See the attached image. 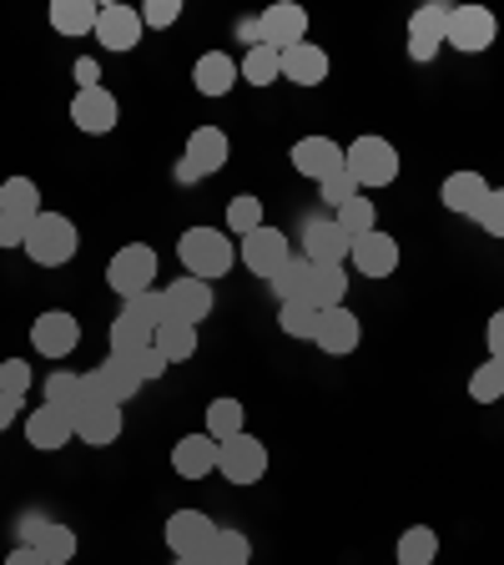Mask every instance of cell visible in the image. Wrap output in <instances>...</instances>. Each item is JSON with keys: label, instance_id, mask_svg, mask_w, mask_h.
Here are the masks:
<instances>
[{"label": "cell", "instance_id": "6da1fadb", "mask_svg": "<svg viewBox=\"0 0 504 565\" xmlns=\"http://www.w3.org/2000/svg\"><path fill=\"white\" fill-rule=\"evenodd\" d=\"M176 258H182L187 278L217 282L237 268V243L223 233V227H187V233L176 237Z\"/></svg>", "mask_w": 504, "mask_h": 565}, {"label": "cell", "instance_id": "7a4b0ae2", "mask_svg": "<svg viewBox=\"0 0 504 565\" xmlns=\"http://www.w3.org/2000/svg\"><path fill=\"white\" fill-rule=\"evenodd\" d=\"M21 253L35 263V268H66V263L82 253V233H76V223H71L66 212L46 207L41 217H31Z\"/></svg>", "mask_w": 504, "mask_h": 565}, {"label": "cell", "instance_id": "3957f363", "mask_svg": "<svg viewBox=\"0 0 504 565\" xmlns=\"http://www.w3.org/2000/svg\"><path fill=\"white\" fill-rule=\"evenodd\" d=\"M343 167L358 182V192H378L388 182H399V147L388 137H358L343 147Z\"/></svg>", "mask_w": 504, "mask_h": 565}, {"label": "cell", "instance_id": "277c9868", "mask_svg": "<svg viewBox=\"0 0 504 565\" xmlns=\"http://www.w3.org/2000/svg\"><path fill=\"white\" fill-rule=\"evenodd\" d=\"M157 268H162V258H157L152 243H127L111 253V263H106V282H111V294L127 303V298L147 294L157 282Z\"/></svg>", "mask_w": 504, "mask_h": 565}, {"label": "cell", "instance_id": "5b68a950", "mask_svg": "<svg viewBox=\"0 0 504 565\" xmlns=\"http://www.w3.org/2000/svg\"><path fill=\"white\" fill-rule=\"evenodd\" d=\"M237 263H243L253 278H278L288 263H293V243H288V233L282 227H272V223H262L258 233H247V237H237Z\"/></svg>", "mask_w": 504, "mask_h": 565}, {"label": "cell", "instance_id": "8992f818", "mask_svg": "<svg viewBox=\"0 0 504 565\" xmlns=\"http://www.w3.org/2000/svg\"><path fill=\"white\" fill-rule=\"evenodd\" d=\"M217 475H223L227 484H258L262 475H268V445H262L258 435H233L217 445Z\"/></svg>", "mask_w": 504, "mask_h": 565}, {"label": "cell", "instance_id": "52a82bcc", "mask_svg": "<svg viewBox=\"0 0 504 565\" xmlns=\"http://www.w3.org/2000/svg\"><path fill=\"white\" fill-rule=\"evenodd\" d=\"M500 41V21H494L490 6H454L449 11V31H444V46L464 51V56H480Z\"/></svg>", "mask_w": 504, "mask_h": 565}, {"label": "cell", "instance_id": "ba28073f", "mask_svg": "<svg viewBox=\"0 0 504 565\" xmlns=\"http://www.w3.org/2000/svg\"><path fill=\"white\" fill-rule=\"evenodd\" d=\"M137 388H141V379L131 374V364L121 353H106L101 364L86 374V399L92 404H131Z\"/></svg>", "mask_w": 504, "mask_h": 565}, {"label": "cell", "instance_id": "9c48e42d", "mask_svg": "<svg viewBox=\"0 0 504 565\" xmlns=\"http://www.w3.org/2000/svg\"><path fill=\"white\" fill-rule=\"evenodd\" d=\"M76 343H82V323H76V313H66V308H51V313H41L31 323V349L41 353V359H71Z\"/></svg>", "mask_w": 504, "mask_h": 565}, {"label": "cell", "instance_id": "30bf717a", "mask_svg": "<svg viewBox=\"0 0 504 565\" xmlns=\"http://www.w3.org/2000/svg\"><path fill=\"white\" fill-rule=\"evenodd\" d=\"M258 31H262V46H272L282 56V51H293L308 41V11L293 6V0H278V6H268L258 15Z\"/></svg>", "mask_w": 504, "mask_h": 565}, {"label": "cell", "instance_id": "8fae6325", "mask_svg": "<svg viewBox=\"0 0 504 565\" xmlns=\"http://www.w3.org/2000/svg\"><path fill=\"white\" fill-rule=\"evenodd\" d=\"M117 117H121V106L106 86H92V92L76 86V96H71V127L76 131H86V137H106V131L117 127Z\"/></svg>", "mask_w": 504, "mask_h": 565}, {"label": "cell", "instance_id": "7c38bea8", "mask_svg": "<svg viewBox=\"0 0 504 565\" xmlns=\"http://www.w3.org/2000/svg\"><path fill=\"white\" fill-rule=\"evenodd\" d=\"M96 41H101L106 51H137L141 35H147V25H141V11L137 6H101V15H96Z\"/></svg>", "mask_w": 504, "mask_h": 565}, {"label": "cell", "instance_id": "4fadbf2b", "mask_svg": "<svg viewBox=\"0 0 504 565\" xmlns=\"http://www.w3.org/2000/svg\"><path fill=\"white\" fill-rule=\"evenodd\" d=\"M167 545H172V555H202L212 545V535H217V525H212L207 510H172L167 515Z\"/></svg>", "mask_w": 504, "mask_h": 565}, {"label": "cell", "instance_id": "5bb4252c", "mask_svg": "<svg viewBox=\"0 0 504 565\" xmlns=\"http://www.w3.org/2000/svg\"><path fill=\"white\" fill-rule=\"evenodd\" d=\"M449 11L454 6H419V11L409 15V56L414 61H435L439 51H444V31H449Z\"/></svg>", "mask_w": 504, "mask_h": 565}, {"label": "cell", "instance_id": "9a60e30c", "mask_svg": "<svg viewBox=\"0 0 504 565\" xmlns=\"http://www.w3.org/2000/svg\"><path fill=\"white\" fill-rule=\"evenodd\" d=\"M348 253H353V237L343 233L333 217H313V223L303 227V258L308 263H323V268H343L348 263Z\"/></svg>", "mask_w": 504, "mask_h": 565}, {"label": "cell", "instance_id": "2e32d148", "mask_svg": "<svg viewBox=\"0 0 504 565\" xmlns=\"http://www.w3.org/2000/svg\"><path fill=\"white\" fill-rule=\"evenodd\" d=\"M313 343L323 353H333V359H339V353H353L358 343H364V323H358V313H353L348 303H343V308H323V313H318Z\"/></svg>", "mask_w": 504, "mask_h": 565}, {"label": "cell", "instance_id": "e0dca14e", "mask_svg": "<svg viewBox=\"0 0 504 565\" xmlns=\"http://www.w3.org/2000/svg\"><path fill=\"white\" fill-rule=\"evenodd\" d=\"M288 162H293L298 177H308V182H323L329 172H339L343 167V147L333 137H298L293 141V152H288Z\"/></svg>", "mask_w": 504, "mask_h": 565}, {"label": "cell", "instance_id": "ac0fdd59", "mask_svg": "<svg viewBox=\"0 0 504 565\" xmlns=\"http://www.w3.org/2000/svg\"><path fill=\"white\" fill-rule=\"evenodd\" d=\"M348 263L358 273H364V278H394V273H399V237H388L384 227H378V233H368V237H358V243H353V253H348Z\"/></svg>", "mask_w": 504, "mask_h": 565}, {"label": "cell", "instance_id": "d6986e66", "mask_svg": "<svg viewBox=\"0 0 504 565\" xmlns=\"http://www.w3.org/2000/svg\"><path fill=\"white\" fill-rule=\"evenodd\" d=\"M71 439H76V424H71V414L51 409V404H41V409L25 414V445L41 449V455H56V449H66Z\"/></svg>", "mask_w": 504, "mask_h": 565}, {"label": "cell", "instance_id": "ffe728a7", "mask_svg": "<svg viewBox=\"0 0 504 565\" xmlns=\"http://www.w3.org/2000/svg\"><path fill=\"white\" fill-rule=\"evenodd\" d=\"M167 303H172V318L176 323H192L197 329L202 318H212V303H217V294H212V282L202 278H172V288H167Z\"/></svg>", "mask_w": 504, "mask_h": 565}, {"label": "cell", "instance_id": "44dd1931", "mask_svg": "<svg viewBox=\"0 0 504 565\" xmlns=\"http://www.w3.org/2000/svg\"><path fill=\"white\" fill-rule=\"evenodd\" d=\"M71 424H76L82 445L106 449V445H117V435H121V404H82V409L71 414Z\"/></svg>", "mask_w": 504, "mask_h": 565}, {"label": "cell", "instance_id": "7402d4cb", "mask_svg": "<svg viewBox=\"0 0 504 565\" xmlns=\"http://www.w3.org/2000/svg\"><path fill=\"white\" fill-rule=\"evenodd\" d=\"M172 470L182 475V480H207L212 470H217V439L202 429V435H182L172 445Z\"/></svg>", "mask_w": 504, "mask_h": 565}, {"label": "cell", "instance_id": "603a6c76", "mask_svg": "<svg viewBox=\"0 0 504 565\" xmlns=\"http://www.w3.org/2000/svg\"><path fill=\"white\" fill-rule=\"evenodd\" d=\"M490 182H484L480 172H454L444 177V188H439V202H444L454 217H480V207L490 202Z\"/></svg>", "mask_w": 504, "mask_h": 565}, {"label": "cell", "instance_id": "cb8c5ba5", "mask_svg": "<svg viewBox=\"0 0 504 565\" xmlns=\"http://www.w3.org/2000/svg\"><path fill=\"white\" fill-rule=\"evenodd\" d=\"M182 157H187L202 177H217L227 167V157H233V141H227L223 127H192L187 152H182Z\"/></svg>", "mask_w": 504, "mask_h": 565}, {"label": "cell", "instance_id": "d4e9b609", "mask_svg": "<svg viewBox=\"0 0 504 565\" xmlns=\"http://www.w3.org/2000/svg\"><path fill=\"white\" fill-rule=\"evenodd\" d=\"M237 82H243V71H237V61L227 56V51H207V56H197V66H192V86H197L202 96H227Z\"/></svg>", "mask_w": 504, "mask_h": 565}, {"label": "cell", "instance_id": "484cf974", "mask_svg": "<svg viewBox=\"0 0 504 565\" xmlns=\"http://www.w3.org/2000/svg\"><path fill=\"white\" fill-rule=\"evenodd\" d=\"M25 545L46 555V565H66L76 555V530L61 525V520H31L25 525Z\"/></svg>", "mask_w": 504, "mask_h": 565}, {"label": "cell", "instance_id": "4316f807", "mask_svg": "<svg viewBox=\"0 0 504 565\" xmlns=\"http://www.w3.org/2000/svg\"><path fill=\"white\" fill-rule=\"evenodd\" d=\"M282 82L323 86V82H329V51L313 46V41H303V46H293V51H282Z\"/></svg>", "mask_w": 504, "mask_h": 565}, {"label": "cell", "instance_id": "83f0119b", "mask_svg": "<svg viewBox=\"0 0 504 565\" xmlns=\"http://www.w3.org/2000/svg\"><path fill=\"white\" fill-rule=\"evenodd\" d=\"M51 31H61V35H92L96 31V15H101V6L96 0H51Z\"/></svg>", "mask_w": 504, "mask_h": 565}, {"label": "cell", "instance_id": "f1b7e54d", "mask_svg": "<svg viewBox=\"0 0 504 565\" xmlns=\"http://www.w3.org/2000/svg\"><path fill=\"white\" fill-rule=\"evenodd\" d=\"M343 298H348V268H323V263H313V282H308V303L323 313V308H343Z\"/></svg>", "mask_w": 504, "mask_h": 565}, {"label": "cell", "instance_id": "f546056e", "mask_svg": "<svg viewBox=\"0 0 504 565\" xmlns=\"http://www.w3.org/2000/svg\"><path fill=\"white\" fill-rule=\"evenodd\" d=\"M41 394H46V404L61 414H76L82 404H92L86 399V374H71V369H56V374L41 384Z\"/></svg>", "mask_w": 504, "mask_h": 565}, {"label": "cell", "instance_id": "4dcf8cb0", "mask_svg": "<svg viewBox=\"0 0 504 565\" xmlns=\"http://www.w3.org/2000/svg\"><path fill=\"white\" fill-rule=\"evenodd\" d=\"M0 212H11V217H25V223H31V217H41V188H35L31 177H6V182H0Z\"/></svg>", "mask_w": 504, "mask_h": 565}, {"label": "cell", "instance_id": "1f68e13d", "mask_svg": "<svg viewBox=\"0 0 504 565\" xmlns=\"http://www.w3.org/2000/svg\"><path fill=\"white\" fill-rule=\"evenodd\" d=\"M152 343H157V353H162L167 364H187L192 353H197V329H192V323H176V318H167L162 329L152 333Z\"/></svg>", "mask_w": 504, "mask_h": 565}, {"label": "cell", "instance_id": "d6a6232c", "mask_svg": "<svg viewBox=\"0 0 504 565\" xmlns=\"http://www.w3.org/2000/svg\"><path fill=\"white\" fill-rule=\"evenodd\" d=\"M333 223L343 227V233L353 237V243H358V237H368V233H378V202L368 198H353V202H343L339 212H333Z\"/></svg>", "mask_w": 504, "mask_h": 565}, {"label": "cell", "instance_id": "836d02e7", "mask_svg": "<svg viewBox=\"0 0 504 565\" xmlns=\"http://www.w3.org/2000/svg\"><path fill=\"white\" fill-rule=\"evenodd\" d=\"M121 313L127 318H137L141 329H162L167 318H172V303H167V288H147V294H137V298H127L121 303Z\"/></svg>", "mask_w": 504, "mask_h": 565}, {"label": "cell", "instance_id": "e575fe53", "mask_svg": "<svg viewBox=\"0 0 504 565\" xmlns=\"http://www.w3.org/2000/svg\"><path fill=\"white\" fill-rule=\"evenodd\" d=\"M399 565H435V555H439V535H435V525H409L399 535Z\"/></svg>", "mask_w": 504, "mask_h": 565}, {"label": "cell", "instance_id": "d590c367", "mask_svg": "<svg viewBox=\"0 0 504 565\" xmlns=\"http://www.w3.org/2000/svg\"><path fill=\"white\" fill-rule=\"evenodd\" d=\"M202 555H207L212 565H247V561H253V545H247L243 530L217 525V535H212V545Z\"/></svg>", "mask_w": 504, "mask_h": 565}, {"label": "cell", "instance_id": "8d00e7d4", "mask_svg": "<svg viewBox=\"0 0 504 565\" xmlns=\"http://www.w3.org/2000/svg\"><path fill=\"white\" fill-rule=\"evenodd\" d=\"M308 282H313V263L298 253V258L272 278V294H278V303H308Z\"/></svg>", "mask_w": 504, "mask_h": 565}, {"label": "cell", "instance_id": "74e56055", "mask_svg": "<svg viewBox=\"0 0 504 565\" xmlns=\"http://www.w3.org/2000/svg\"><path fill=\"white\" fill-rule=\"evenodd\" d=\"M237 71H243V82H253V86H272V82H282V56L272 46H253L237 61Z\"/></svg>", "mask_w": 504, "mask_h": 565}, {"label": "cell", "instance_id": "f35d334b", "mask_svg": "<svg viewBox=\"0 0 504 565\" xmlns=\"http://www.w3.org/2000/svg\"><path fill=\"white\" fill-rule=\"evenodd\" d=\"M106 343H111V353H137V349H147L152 343V329H141L137 318H127V313H117L111 318V329H106Z\"/></svg>", "mask_w": 504, "mask_h": 565}, {"label": "cell", "instance_id": "ab89813d", "mask_svg": "<svg viewBox=\"0 0 504 565\" xmlns=\"http://www.w3.org/2000/svg\"><path fill=\"white\" fill-rule=\"evenodd\" d=\"M207 435L223 445V439L243 435V404L237 399H212L207 404Z\"/></svg>", "mask_w": 504, "mask_h": 565}, {"label": "cell", "instance_id": "60d3db41", "mask_svg": "<svg viewBox=\"0 0 504 565\" xmlns=\"http://www.w3.org/2000/svg\"><path fill=\"white\" fill-rule=\"evenodd\" d=\"M470 399L474 404H500L504 399V364L500 359H490V364H480L470 374Z\"/></svg>", "mask_w": 504, "mask_h": 565}, {"label": "cell", "instance_id": "b9f144b4", "mask_svg": "<svg viewBox=\"0 0 504 565\" xmlns=\"http://www.w3.org/2000/svg\"><path fill=\"white\" fill-rule=\"evenodd\" d=\"M258 227H262V202L253 198V192H243V198L227 202V233L247 237V233H258Z\"/></svg>", "mask_w": 504, "mask_h": 565}, {"label": "cell", "instance_id": "7bdbcfd3", "mask_svg": "<svg viewBox=\"0 0 504 565\" xmlns=\"http://www.w3.org/2000/svg\"><path fill=\"white\" fill-rule=\"evenodd\" d=\"M278 329L288 339H313L318 333V308L313 303H278Z\"/></svg>", "mask_w": 504, "mask_h": 565}, {"label": "cell", "instance_id": "ee69618b", "mask_svg": "<svg viewBox=\"0 0 504 565\" xmlns=\"http://www.w3.org/2000/svg\"><path fill=\"white\" fill-rule=\"evenodd\" d=\"M318 198H323L333 212H339L343 202L364 198V192H358V182H353V177H348V167H339V172H329V177H323V182H318Z\"/></svg>", "mask_w": 504, "mask_h": 565}, {"label": "cell", "instance_id": "f6af8a7d", "mask_svg": "<svg viewBox=\"0 0 504 565\" xmlns=\"http://www.w3.org/2000/svg\"><path fill=\"white\" fill-rule=\"evenodd\" d=\"M127 364H131V374H137L141 384H152V379H162L167 369H172V364H167V359H162V353H157V343H147V349L127 353Z\"/></svg>", "mask_w": 504, "mask_h": 565}, {"label": "cell", "instance_id": "bcb514c9", "mask_svg": "<svg viewBox=\"0 0 504 565\" xmlns=\"http://www.w3.org/2000/svg\"><path fill=\"white\" fill-rule=\"evenodd\" d=\"M0 388H6L11 399H25V388H31V364H25V359H6V364H0Z\"/></svg>", "mask_w": 504, "mask_h": 565}, {"label": "cell", "instance_id": "7dc6e473", "mask_svg": "<svg viewBox=\"0 0 504 565\" xmlns=\"http://www.w3.org/2000/svg\"><path fill=\"white\" fill-rule=\"evenodd\" d=\"M176 21H182V0H147L141 6V25H152V31L176 25Z\"/></svg>", "mask_w": 504, "mask_h": 565}, {"label": "cell", "instance_id": "c3c4849f", "mask_svg": "<svg viewBox=\"0 0 504 565\" xmlns=\"http://www.w3.org/2000/svg\"><path fill=\"white\" fill-rule=\"evenodd\" d=\"M474 223H480L490 237H504V188L490 192V202L480 207V217H474Z\"/></svg>", "mask_w": 504, "mask_h": 565}, {"label": "cell", "instance_id": "681fc988", "mask_svg": "<svg viewBox=\"0 0 504 565\" xmlns=\"http://www.w3.org/2000/svg\"><path fill=\"white\" fill-rule=\"evenodd\" d=\"M25 217H11V212H0V247H25Z\"/></svg>", "mask_w": 504, "mask_h": 565}, {"label": "cell", "instance_id": "f907efd6", "mask_svg": "<svg viewBox=\"0 0 504 565\" xmlns=\"http://www.w3.org/2000/svg\"><path fill=\"white\" fill-rule=\"evenodd\" d=\"M484 343H490V359H500V364H504V308H494V313H490Z\"/></svg>", "mask_w": 504, "mask_h": 565}, {"label": "cell", "instance_id": "816d5d0a", "mask_svg": "<svg viewBox=\"0 0 504 565\" xmlns=\"http://www.w3.org/2000/svg\"><path fill=\"white\" fill-rule=\"evenodd\" d=\"M71 71H76V82H82V92H92V86H101V66H96L92 56H82V61H76V66H71Z\"/></svg>", "mask_w": 504, "mask_h": 565}, {"label": "cell", "instance_id": "f5cc1de1", "mask_svg": "<svg viewBox=\"0 0 504 565\" xmlns=\"http://www.w3.org/2000/svg\"><path fill=\"white\" fill-rule=\"evenodd\" d=\"M6 565H46V555L35 551V545H15V551L6 555Z\"/></svg>", "mask_w": 504, "mask_h": 565}, {"label": "cell", "instance_id": "db71d44e", "mask_svg": "<svg viewBox=\"0 0 504 565\" xmlns=\"http://www.w3.org/2000/svg\"><path fill=\"white\" fill-rule=\"evenodd\" d=\"M15 414H21V399H11V394L0 388V435H6V429L15 424Z\"/></svg>", "mask_w": 504, "mask_h": 565}, {"label": "cell", "instance_id": "11a10c76", "mask_svg": "<svg viewBox=\"0 0 504 565\" xmlns=\"http://www.w3.org/2000/svg\"><path fill=\"white\" fill-rule=\"evenodd\" d=\"M172 182H176V188H192V182H202V172L187 162V157H182V162L172 167Z\"/></svg>", "mask_w": 504, "mask_h": 565}, {"label": "cell", "instance_id": "9f6ffc18", "mask_svg": "<svg viewBox=\"0 0 504 565\" xmlns=\"http://www.w3.org/2000/svg\"><path fill=\"white\" fill-rule=\"evenodd\" d=\"M176 565H212L207 555H176Z\"/></svg>", "mask_w": 504, "mask_h": 565}]
</instances>
